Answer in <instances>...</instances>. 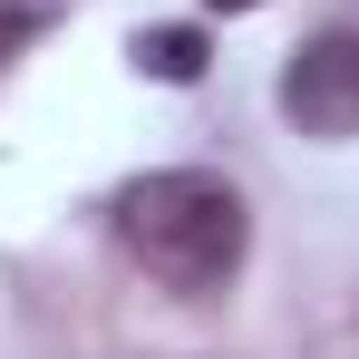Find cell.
<instances>
[{"label": "cell", "instance_id": "4", "mask_svg": "<svg viewBox=\"0 0 359 359\" xmlns=\"http://www.w3.org/2000/svg\"><path fill=\"white\" fill-rule=\"evenodd\" d=\"M39 29H49V10H39V0H0V68L20 59V49H29Z\"/></svg>", "mask_w": 359, "mask_h": 359}, {"label": "cell", "instance_id": "5", "mask_svg": "<svg viewBox=\"0 0 359 359\" xmlns=\"http://www.w3.org/2000/svg\"><path fill=\"white\" fill-rule=\"evenodd\" d=\"M204 10H262V0H204Z\"/></svg>", "mask_w": 359, "mask_h": 359}, {"label": "cell", "instance_id": "1", "mask_svg": "<svg viewBox=\"0 0 359 359\" xmlns=\"http://www.w3.org/2000/svg\"><path fill=\"white\" fill-rule=\"evenodd\" d=\"M117 233H126V252H136L156 282H175V292H224L243 272L252 214H243V194L224 175L165 165V175H136L117 194Z\"/></svg>", "mask_w": 359, "mask_h": 359}, {"label": "cell", "instance_id": "3", "mask_svg": "<svg viewBox=\"0 0 359 359\" xmlns=\"http://www.w3.org/2000/svg\"><path fill=\"white\" fill-rule=\"evenodd\" d=\"M136 68H146V78H165V88L204 78V29H146V39H136Z\"/></svg>", "mask_w": 359, "mask_h": 359}, {"label": "cell", "instance_id": "2", "mask_svg": "<svg viewBox=\"0 0 359 359\" xmlns=\"http://www.w3.org/2000/svg\"><path fill=\"white\" fill-rule=\"evenodd\" d=\"M282 117L301 136H359V29L350 20H330V29H311L292 59H282Z\"/></svg>", "mask_w": 359, "mask_h": 359}]
</instances>
